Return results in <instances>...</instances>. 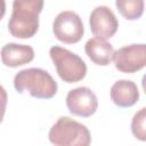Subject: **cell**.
Listing matches in <instances>:
<instances>
[{
	"label": "cell",
	"instance_id": "obj_1",
	"mask_svg": "<svg viewBox=\"0 0 146 146\" xmlns=\"http://www.w3.org/2000/svg\"><path fill=\"white\" fill-rule=\"evenodd\" d=\"M43 9V0H14L8 22L10 34L17 39L32 38L39 29V14Z\"/></svg>",
	"mask_w": 146,
	"mask_h": 146
},
{
	"label": "cell",
	"instance_id": "obj_2",
	"mask_svg": "<svg viewBox=\"0 0 146 146\" xmlns=\"http://www.w3.org/2000/svg\"><path fill=\"white\" fill-rule=\"evenodd\" d=\"M14 87L17 92L27 91L38 99L52 98L57 92V82L44 70L31 67L19 71L14 78Z\"/></svg>",
	"mask_w": 146,
	"mask_h": 146
},
{
	"label": "cell",
	"instance_id": "obj_3",
	"mask_svg": "<svg viewBox=\"0 0 146 146\" xmlns=\"http://www.w3.org/2000/svg\"><path fill=\"white\" fill-rule=\"evenodd\" d=\"M48 137L57 146H88L91 143L88 128L68 116H60L50 128Z\"/></svg>",
	"mask_w": 146,
	"mask_h": 146
},
{
	"label": "cell",
	"instance_id": "obj_4",
	"mask_svg": "<svg viewBox=\"0 0 146 146\" xmlns=\"http://www.w3.org/2000/svg\"><path fill=\"white\" fill-rule=\"evenodd\" d=\"M50 58L56 67L58 76L67 83L81 81L87 74V65L76 54L59 46L49 49Z\"/></svg>",
	"mask_w": 146,
	"mask_h": 146
},
{
	"label": "cell",
	"instance_id": "obj_5",
	"mask_svg": "<svg viewBox=\"0 0 146 146\" xmlns=\"http://www.w3.org/2000/svg\"><path fill=\"white\" fill-rule=\"evenodd\" d=\"M52 33L60 42L67 44L79 42L84 33L81 17L71 10L59 13L54 19Z\"/></svg>",
	"mask_w": 146,
	"mask_h": 146
},
{
	"label": "cell",
	"instance_id": "obj_6",
	"mask_svg": "<svg viewBox=\"0 0 146 146\" xmlns=\"http://www.w3.org/2000/svg\"><path fill=\"white\" fill-rule=\"evenodd\" d=\"M113 60L116 70L123 73H135L146 65L145 43H133L124 46L113 54Z\"/></svg>",
	"mask_w": 146,
	"mask_h": 146
},
{
	"label": "cell",
	"instance_id": "obj_7",
	"mask_svg": "<svg viewBox=\"0 0 146 146\" xmlns=\"http://www.w3.org/2000/svg\"><path fill=\"white\" fill-rule=\"evenodd\" d=\"M66 106L73 115L89 117L98 108V99L95 92L88 87H79L68 91Z\"/></svg>",
	"mask_w": 146,
	"mask_h": 146
},
{
	"label": "cell",
	"instance_id": "obj_8",
	"mask_svg": "<svg viewBox=\"0 0 146 146\" xmlns=\"http://www.w3.org/2000/svg\"><path fill=\"white\" fill-rule=\"evenodd\" d=\"M91 32L99 38H112L119 27V22L114 13L106 6L96 7L89 17Z\"/></svg>",
	"mask_w": 146,
	"mask_h": 146
},
{
	"label": "cell",
	"instance_id": "obj_9",
	"mask_svg": "<svg viewBox=\"0 0 146 146\" xmlns=\"http://www.w3.org/2000/svg\"><path fill=\"white\" fill-rule=\"evenodd\" d=\"M34 58V50L31 46L7 43L1 49L2 64L8 67H18L29 64Z\"/></svg>",
	"mask_w": 146,
	"mask_h": 146
},
{
	"label": "cell",
	"instance_id": "obj_10",
	"mask_svg": "<svg viewBox=\"0 0 146 146\" xmlns=\"http://www.w3.org/2000/svg\"><path fill=\"white\" fill-rule=\"evenodd\" d=\"M111 99L119 107H131L139 99V90L131 80H119L111 88Z\"/></svg>",
	"mask_w": 146,
	"mask_h": 146
},
{
	"label": "cell",
	"instance_id": "obj_11",
	"mask_svg": "<svg viewBox=\"0 0 146 146\" xmlns=\"http://www.w3.org/2000/svg\"><path fill=\"white\" fill-rule=\"evenodd\" d=\"M84 51L95 64L100 66H107L113 60V46L99 36L89 39L84 46Z\"/></svg>",
	"mask_w": 146,
	"mask_h": 146
},
{
	"label": "cell",
	"instance_id": "obj_12",
	"mask_svg": "<svg viewBox=\"0 0 146 146\" xmlns=\"http://www.w3.org/2000/svg\"><path fill=\"white\" fill-rule=\"evenodd\" d=\"M116 9L128 21H136L143 16L144 0H116Z\"/></svg>",
	"mask_w": 146,
	"mask_h": 146
},
{
	"label": "cell",
	"instance_id": "obj_13",
	"mask_svg": "<svg viewBox=\"0 0 146 146\" xmlns=\"http://www.w3.org/2000/svg\"><path fill=\"white\" fill-rule=\"evenodd\" d=\"M146 108L141 107L132 117L131 121V132L132 135L141 140L145 141L146 140Z\"/></svg>",
	"mask_w": 146,
	"mask_h": 146
},
{
	"label": "cell",
	"instance_id": "obj_14",
	"mask_svg": "<svg viewBox=\"0 0 146 146\" xmlns=\"http://www.w3.org/2000/svg\"><path fill=\"white\" fill-rule=\"evenodd\" d=\"M7 103H8L7 91H6V89L0 84V123L2 122L3 116H5L6 107H7Z\"/></svg>",
	"mask_w": 146,
	"mask_h": 146
},
{
	"label": "cell",
	"instance_id": "obj_15",
	"mask_svg": "<svg viewBox=\"0 0 146 146\" xmlns=\"http://www.w3.org/2000/svg\"><path fill=\"white\" fill-rule=\"evenodd\" d=\"M6 14V0H0V21Z\"/></svg>",
	"mask_w": 146,
	"mask_h": 146
}]
</instances>
